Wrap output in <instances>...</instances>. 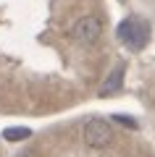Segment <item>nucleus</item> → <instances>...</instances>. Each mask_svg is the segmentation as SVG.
Instances as JSON below:
<instances>
[{
	"label": "nucleus",
	"mask_w": 155,
	"mask_h": 157,
	"mask_svg": "<svg viewBox=\"0 0 155 157\" xmlns=\"http://www.w3.org/2000/svg\"><path fill=\"white\" fill-rule=\"evenodd\" d=\"M147 37H150V26L142 18H126V21L118 24V39L129 50H142Z\"/></svg>",
	"instance_id": "f257e3e1"
},
{
	"label": "nucleus",
	"mask_w": 155,
	"mask_h": 157,
	"mask_svg": "<svg viewBox=\"0 0 155 157\" xmlns=\"http://www.w3.org/2000/svg\"><path fill=\"white\" fill-rule=\"evenodd\" d=\"M84 144L92 147V149H105L108 144L113 141V128L108 121H103V118H92V121H87L84 123Z\"/></svg>",
	"instance_id": "f03ea898"
},
{
	"label": "nucleus",
	"mask_w": 155,
	"mask_h": 157,
	"mask_svg": "<svg viewBox=\"0 0 155 157\" xmlns=\"http://www.w3.org/2000/svg\"><path fill=\"white\" fill-rule=\"evenodd\" d=\"M100 34H103V21H100L97 16H82L76 24L71 26V37L76 39L79 45H95L100 39Z\"/></svg>",
	"instance_id": "7ed1b4c3"
},
{
	"label": "nucleus",
	"mask_w": 155,
	"mask_h": 157,
	"mask_svg": "<svg viewBox=\"0 0 155 157\" xmlns=\"http://www.w3.org/2000/svg\"><path fill=\"white\" fill-rule=\"evenodd\" d=\"M121 84H124V66H116L108 73V78L103 81V86H100V97H108V94H113V92H118Z\"/></svg>",
	"instance_id": "20e7f679"
},
{
	"label": "nucleus",
	"mask_w": 155,
	"mask_h": 157,
	"mask_svg": "<svg viewBox=\"0 0 155 157\" xmlns=\"http://www.w3.org/2000/svg\"><path fill=\"white\" fill-rule=\"evenodd\" d=\"M32 136V128H24V126H11V128L3 131V139L6 141H24Z\"/></svg>",
	"instance_id": "39448f33"
},
{
	"label": "nucleus",
	"mask_w": 155,
	"mask_h": 157,
	"mask_svg": "<svg viewBox=\"0 0 155 157\" xmlns=\"http://www.w3.org/2000/svg\"><path fill=\"white\" fill-rule=\"evenodd\" d=\"M16 157H37V152H34V149H24V152H18Z\"/></svg>",
	"instance_id": "423d86ee"
}]
</instances>
